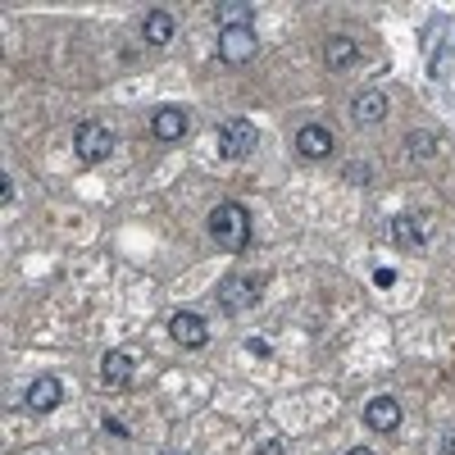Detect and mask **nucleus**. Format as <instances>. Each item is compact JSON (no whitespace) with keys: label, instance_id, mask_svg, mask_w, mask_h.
<instances>
[{"label":"nucleus","instance_id":"nucleus-8","mask_svg":"<svg viewBox=\"0 0 455 455\" xmlns=\"http://www.w3.org/2000/svg\"><path fill=\"white\" fill-rule=\"evenodd\" d=\"M332 150H337V141H332V132H328L323 124L296 128V156H300V160H328Z\"/></svg>","mask_w":455,"mask_h":455},{"label":"nucleus","instance_id":"nucleus-12","mask_svg":"<svg viewBox=\"0 0 455 455\" xmlns=\"http://www.w3.org/2000/svg\"><path fill=\"white\" fill-rule=\"evenodd\" d=\"M132 373H137V364H132L128 351L114 347V351L100 355V383H105V387H128V383H132Z\"/></svg>","mask_w":455,"mask_h":455},{"label":"nucleus","instance_id":"nucleus-1","mask_svg":"<svg viewBox=\"0 0 455 455\" xmlns=\"http://www.w3.org/2000/svg\"><path fill=\"white\" fill-rule=\"evenodd\" d=\"M210 237L219 251H242L251 242V214L237 201H223L210 210Z\"/></svg>","mask_w":455,"mask_h":455},{"label":"nucleus","instance_id":"nucleus-4","mask_svg":"<svg viewBox=\"0 0 455 455\" xmlns=\"http://www.w3.org/2000/svg\"><path fill=\"white\" fill-rule=\"evenodd\" d=\"M73 150H78L83 164H105L114 156V132L105 124H78V132H73Z\"/></svg>","mask_w":455,"mask_h":455},{"label":"nucleus","instance_id":"nucleus-9","mask_svg":"<svg viewBox=\"0 0 455 455\" xmlns=\"http://www.w3.org/2000/svg\"><path fill=\"white\" fill-rule=\"evenodd\" d=\"M351 119H355V128H378L387 119V92H378V87L360 92L351 100Z\"/></svg>","mask_w":455,"mask_h":455},{"label":"nucleus","instance_id":"nucleus-6","mask_svg":"<svg viewBox=\"0 0 455 455\" xmlns=\"http://www.w3.org/2000/svg\"><path fill=\"white\" fill-rule=\"evenodd\" d=\"M219 55H223L228 64H251V60L259 55L255 28H251V23H246V28H223V32H219Z\"/></svg>","mask_w":455,"mask_h":455},{"label":"nucleus","instance_id":"nucleus-10","mask_svg":"<svg viewBox=\"0 0 455 455\" xmlns=\"http://www.w3.org/2000/svg\"><path fill=\"white\" fill-rule=\"evenodd\" d=\"M60 401H64V383L60 378H36V383L28 387V396H23V405L32 410V414H51V410H60Z\"/></svg>","mask_w":455,"mask_h":455},{"label":"nucleus","instance_id":"nucleus-18","mask_svg":"<svg viewBox=\"0 0 455 455\" xmlns=\"http://www.w3.org/2000/svg\"><path fill=\"white\" fill-rule=\"evenodd\" d=\"M259 455H283V442H264V446H259Z\"/></svg>","mask_w":455,"mask_h":455},{"label":"nucleus","instance_id":"nucleus-11","mask_svg":"<svg viewBox=\"0 0 455 455\" xmlns=\"http://www.w3.org/2000/svg\"><path fill=\"white\" fill-rule=\"evenodd\" d=\"M364 424H369L373 433H396V428H401V401H396V396H373V401L364 405Z\"/></svg>","mask_w":455,"mask_h":455},{"label":"nucleus","instance_id":"nucleus-17","mask_svg":"<svg viewBox=\"0 0 455 455\" xmlns=\"http://www.w3.org/2000/svg\"><path fill=\"white\" fill-rule=\"evenodd\" d=\"M392 278H396L392 269H378V274H373V283H378V287H392Z\"/></svg>","mask_w":455,"mask_h":455},{"label":"nucleus","instance_id":"nucleus-16","mask_svg":"<svg viewBox=\"0 0 455 455\" xmlns=\"http://www.w3.org/2000/svg\"><path fill=\"white\" fill-rule=\"evenodd\" d=\"M214 14H219V19H228L223 28H246V19H251V5H219Z\"/></svg>","mask_w":455,"mask_h":455},{"label":"nucleus","instance_id":"nucleus-15","mask_svg":"<svg viewBox=\"0 0 455 455\" xmlns=\"http://www.w3.org/2000/svg\"><path fill=\"white\" fill-rule=\"evenodd\" d=\"M355 42H351V36H328V42H323V64L332 68V73H341V68H351L355 64Z\"/></svg>","mask_w":455,"mask_h":455},{"label":"nucleus","instance_id":"nucleus-14","mask_svg":"<svg viewBox=\"0 0 455 455\" xmlns=\"http://www.w3.org/2000/svg\"><path fill=\"white\" fill-rule=\"evenodd\" d=\"M141 32H146V42H150V46H169L173 36H178V19H173V10H150L146 23H141Z\"/></svg>","mask_w":455,"mask_h":455},{"label":"nucleus","instance_id":"nucleus-2","mask_svg":"<svg viewBox=\"0 0 455 455\" xmlns=\"http://www.w3.org/2000/svg\"><path fill=\"white\" fill-rule=\"evenodd\" d=\"M214 296H219L223 315H246V310L259 306V296H264V274H228Z\"/></svg>","mask_w":455,"mask_h":455},{"label":"nucleus","instance_id":"nucleus-3","mask_svg":"<svg viewBox=\"0 0 455 455\" xmlns=\"http://www.w3.org/2000/svg\"><path fill=\"white\" fill-rule=\"evenodd\" d=\"M255 146H259V128H255L251 119H228V124H219V156H223V160H246Z\"/></svg>","mask_w":455,"mask_h":455},{"label":"nucleus","instance_id":"nucleus-13","mask_svg":"<svg viewBox=\"0 0 455 455\" xmlns=\"http://www.w3.org/2000/svg\"><path fill=\"white\" fill-rule=\"evenodd\" d=\"M392 242H396L401 251H419V246L428 242V223L414 219V214H396V219H392Z\"/></svg>","mask_w":455,"mask_h":455},{"label":"nucleus","instance_id":"nucleus-5","mask_svg":"<svg viewBox=\"0 0 455 455\" xmlns=\"http://www.w3.org/2000/svg\"><path fill=\"white\" fill-rule=\"evenodd\" d=\"M169 337H173V347H182V351H201L210 341V323L201 319V310H178L169 319Z\"/></svg>","mask_w":455,"mask_h":455},{"label":"nucleus","instance_id":"nucleus-7","mask_svg":"<svg viewBox=\"0 0 455 455\" xmlns=\"http://www.w3.org/2000/svg\"><path fill=\"white\" fill-rule=\"evenodd\" d=\"M187 128H192V114H187L182 105H160L156 114H150V132H156L160 141H182Z\"/></svg>","mask_w":455,"mask_h":455},{"label":"nucleus","instance_id":"nucleus-19","mask_svg":"<svg viewBox=\"0 0 455 455\" xmlns=\"http://www.w3.org/2000/svg\"><path fill=\"white\" fill-rule=\"evenodd\" d=\"M347 455H373V451H369V446H351Z\"/></svg>","mask_w":455,"mask_h":455}]
</instances>
